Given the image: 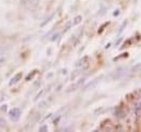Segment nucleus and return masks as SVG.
<instances>
[{
	"instance_id": "nucleus-1",
	"label": "nucleus",
	"mask_w": 141,
	"mask_h": 132,
	"mask_svg": "<svg viewBox=\"0 0 141 132\" xmlns=\"http://www.w3.org/2000/svg\"><path fill=\"white\" fill-rule=\"evenodd\" d=\"M84 81H85V79H84V78H81V79H79V80H78L76 83H73V85H70V87L66 89V93H70V92L76 91V90H77L78 88L81 86V83H84Z\"/></svg>"
},
{
	"instance_id": "nucleus-2",
	"label": "nucleus",
	"mask_w": 141,
	"mask_h": 132,
	"mask_svg": "<svg viewBox=\"0 0 141 132\" xmlns=\"http://www.w3.org/2000/svg\"><path fill=\"white\" fill-rule=\"evenodd\" d=\"M20 116H21V111H20V108H13V109H11L9 113V117L14 121L19 120Z\"/></svg>"
},
{
	"instance_id": "nucleus-3",
	"label": "nucleus",
	"mask_w": 141,
	"mask_h": 132,
	"mask_svg": "<svg viewBox=\"0 0 141 132\" xmlns=\"http://www.w3.org/2000/svg\"><path fill=\"white\" fill-rule=\"evenodd\" d=\"M127 115L126 111H124V109L122 108V107H118V108H116L115 111V116L117 118H119V119H123V118H125Z\"/></svg>"
},
{
	"instance_id": "nucleus-4",
	"label": "nucleus",
	"mask_w": 141,
	"mask_h": 132,
	"mask_svg": "<svg viewBox=\"0 0 141 132\" xmlns=\"http://www.w3.org/2000/svg\"><path fill=\"white\" fill-rule=\"evenodd\" d=\"M22 76H23V74H22V73H17L16 75L14 76V77L12 78L11 80H10L9 86H13V85H15V83H17V82H19V81L22 79Z\"/></svg>"
},
{
	"instance_id": "nucleus-5",
	"label": "nucleus",
	"mask_w": 141,
	"mask_h": 132,
	"mask_svg": "<svg viewBox=\"0 0 141 132\" xmlns=\"http://www.w3.org/2000/svg\"><path fill=\"white\" fill-rule=\"evenodd\" d=\"M141 111V101H137L136 103L134 104V113L136 115H138Z\"/></svg>"
},
{
	"instance_id": "nucleus-6",
	"label": "nucleus",
	"mask_w": 141,
	"mask_h": 132,
	"mask_svg": "<svg viewBox=\"0 0 141 132\" xmlns=\"http://www.w3.org/2000/svg\"><path fill=\"white\" fill-rule=\"evenodd\" d=\"M101 79H102V77H98V78H96L94 80L90 81V82L88 83L87 86H85V89H89V88H91V87H93V86H96V83L98 82V81H100Z\"/></svg>"
},
{
	"instance_id": "nucleus-7",
	"label": "nucleus",
	"mask_w": 141,
	"mask_h": 132,
	"mask_svg": "<svg viewBox=\"0 0 141 132\" xmlns=\"http://www.w3.org/2000/svg\"><path fill=\"white\" fill-rule=\"evenodd\" d=\"M87 59H88L87 56H85V57H82V59H80L79 61L76 63V67H77V68H79V67H82V65H84L85 62L87 61Z\"/></svg>"
},
{
	"instance_id": "nucleus-8",
	"label": "nucleus",
	"mask_w": 141,
	"mask_h": 132,
	"mask_svg": "<svg viewBox=\"0 0 141 132\" xmlns=\"http://www.w3.org/2000/svg\"><path fill=\"white\" fill-rule=\"evenodd\" d=\"M81 21H82V16L81 15H77V16H75L73 20V25H78V24H80Z\"/></svg>"
},
{
	"instance_id": "nucleus-9",
	"label": "nucleus",
	"mask_w": 141,
	"mask_h": 132,
	"mask_svg": "<svg viewBox=\"0 0 141 132\" xmlns=\"http://www.w3.org/2000/svg\"><path fill=\"white\" fill-rule=\"evenodd\" d=\"M5 61H7V56L0 51V66H2L5 63Z\"/></svg>"
},
{
	"instance_id": "nucleus-10",
	"label": "nucleus",
	"mask_w": 141,
	"mask_h": 132,
	"mask_svg": "<svg viewBox=\"0 0 141 132\" xmlns=\"http://www.w3.org/2000/svg\"><path fill=\"white\" fill-rule=\"evenodd\" d=\"M53 16H54V14H51V15H50V16H49V17H48L47 20H46L45 22H42V24H41V25H40V26H41V27H43V26H45V25H47V24L49 23V22L51 21L52 19H53Z\"/></svg>"
},
{
	"instance_id": "nucleus-11",
	"label": "nucleus",
	"mask_w": 141,
	"mask_h": 132,
	"mask_svg": "<svg viewBox=\"0 0 141 132\" xmlns=\"http://www.w3.org/2000/svg\"><path fill=\"white\" fill-rule=\"evenodd\" d=\"M126 25H127V20H125L124 22H123V24H122V26L119 27V29H118V34H120L123 30H124V28L126 27Z\"/></svg>"
},
{
	"instance_id": "nucleus-12",
	"label": "nucleus",
	"mask_w": 141,
	"mask_h": 132,
	"mask_svg": "<svg viewBox=\"0 0 141 132\" xmlns=\"http://www.w3.org/2000/svg\"><path fill=\"white\" fill-rule=\"evenodd\" d=\"M7 126V121H5V118H0V129L1 128H5Z\"/></svg>"
},
{
	"instance_id": "nucleus-13",
	"label": "nucleus",
	"mask_w": 141,
	"mask_h": 132,
	"mask_svg": "<svg viewBox=\"0 0 141 132\" xmlns=\"http://www.w3.org/2000/svg\"><path fill=\"white\" fill-rule=\"evenodd\" d=\"M36 73H37V71H33L31 74H29V75H28V77H26V80H27V81H28V80H31V79L34 77V75H35Z\"/></svg>"
},
{
	"instance_id": "nucleus-14",
	"label": "nucleus",
	"mask_w": 141,
	"mask_h": 132,
	"mask_svg": "<svg viewBox=\"0 0 141 132\" xmlns=\"http://www.w3.org/2000/svg\"><path fill=\"white\" fill-rule=\"evenodd\" d=\"M108 24H110V23H108V22H106V23H105V24H104V25H102V26H101V27H100V28H99L98 33H99V34H101V33H102V30H103V29H104V28H105V27H106V26H108Z\"/></svg>"
},
{
	"instance_id": "nucleus-15",
	"label": "nucleus",
	"mask_w": 141,
	"mask_h": 132,
	"mask_svg": "<svg viewBox=\"0 0 141 132\" xmlns=\"http://www.w3.org/2000/svg\"><path fill=\"white\" fill-rule=\"evenodd\" d=\"M60 37V33H56V34H54L53 36H52L51 37V41H55L56 39H58V38Z\"/></svg>"
},
{
	"instance_id": "nucleus-16",
	"label": "nucleus",
	"mask_w": 141,
	"mask_h": 132,
	"mask_svg": "<svg viewBox=\"0 0 141 132\" xmlns=\"http://www.w3.org/2000/svg\"><path fill=\"white\" fill-rule=\"evenodd\" d=\"M141 71V64H138L132 68V71Z\"/></svg>"
},
{
	"instance_id": "nucleus-17",
	"label": "nucleus",
	"mask_w": 141,
	"mask_h": 132,
	"mask_svg": "<svg viewBox=\"0 0 141 132\" xmlns=\"http://www.w3.org/2000/svg\"><path fill=\"white\" fill-rule=\"evenodd\" d=\"M43 92H45V90H41V91H40V92H39V93H38V94H37V95H36V97H35V99H34V101H37V100H38V99H39V97H40V96H41V95H42V94H43Z\"/></svg>"
},
{
	"instance_id": "nucleus-18",
	"label": "nucleus",
	"mask_w": 141,
	"mask_h": 132,
	"mask_svg": "<svg viewBox=\"0 0 141 132\" xmlns=\"http://www.w3.org/2000/svg\"><path fill=\"white\" fill-rule=\"evenodd\" d=\"M39 131H40V132H46V131H48V127H47V126H41V127L39 128Z\"/></svg>"
},
{
	"instance_id": "nucleus-19",
	"label": "nucleus",
	"mask_w": 141,
	"mask_h": 132,
	"mask_svg": "<svg viewBox=\"0 0 141 132\" xmlns=\"http://www.w3.org/2000/svg\"><path fill=\"white\" fill-rule=\"evenodd\" d=\"M127 56H128V53H124V54H122V55H119V56L115 57V59H114V61H117V60L120 59V57H127Z\"/></svg>"
},
{
	"instance_id": "nucleus-20",
	"label": "nucleus",
	"mask_w": 141,
	"mask_h": 132,
	"mask_svg": "<svg viewBox=\"0 0 141 132\" xmlns=\"http://www.w3.org/2000/svg\"><path fill=\"white\" fill-rule=\"evenodd\" d=\"M46 105H47V102H46V101H41V103H39V105H38V106H39V107H45Z\"/></svg>"
},
{
	"instance_id": "nucleus-21",
	"label": "nucleus",
	"mask_w": 141,
	"mask_h": 132,
	"mask_svg": "<svg viewBox=\"0 0 141 132\" xmlns=\"http://www.w3.org/2000/svg\"><path fill=\"white\" fill-rule=\"evenodd\" d=\"M118 13H119V10H116V11H114L113 15H114V16H117V15H118Z\"/></svg>"
},
{
	"instance_id": "nucleus-22",
	"label": "nucleus",
	"mask_w": 141,
	"mask_h": 132,
	"mask_svg": "<svg viewBox=\"0 0 141 132\" xmlns=\"http://www.w3.org/2000/svg\"><path fill=\"white\" fill-rule=\"evenodd\" d=\"M7 107H8V106H7V105H3V106H2V107H1V111H2V112H5V109H7Z\"/></svg>"
},
{
	"instance_id": "nucleus-23",
	"label": "nucleus",
	"mask_w": 141,
	"mask_h": 132,
	"mask_svg": "<svg viewBox=\"0 0 141 132\" xmlns=\"http://www.w3.org/2000/svg\"><path fill=\"white\" fill-rule=\"evenodd\" d=\"M122 40H123L122 38H120V39H118V40H117V42H116V46H118V45H119V43L122 42Z\"/></svg>"
}]
</instances>
